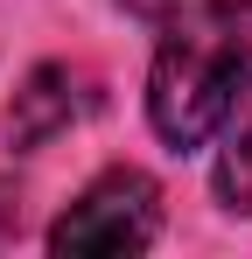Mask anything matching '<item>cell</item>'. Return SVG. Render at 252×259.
<instances>
[{"mask_svg": "<svg viewBox=\"0 0 252 259\" xmlns=\"http://www.w3.org/2000/svg\"><path fill=\"white\" fill-rule=\"evenodd\" d=\"M161 231V189L140 168H105L49 224V252H147Z\"/></svg>", "mask_w": 252, "mask_h": 259, "instance_id": "7a4b0ae2", "label": "cell"}, {"mask_svg": "<svg viewBox=\"0 0 252 259\" xmlns=\"http://www.w3.org/2000/svg\"><path fill=\"white\" fill-rule=\"evenodd\" d=\"M119 7H126V14H147V21H168L182 0H119Z\"/></svg>", "mask_w": 252, "mask_h": 259, "instance_id": "5b68a950", "label": "cell"}, {"mask_svg": "<svg viewBox=\"0 0 252 259\" xmlns=\"http://www.w3.org/2000/svg\"><path fill=\"white\" fill-rule=\"evenodd\" d=\"M252 91V0H182L147 70V119L168 147H203Z\"/></svg>", "mask_w": 252, "mask_h": 259, "instance_id": "6da1fadb", "label": "cell"}, {"mask_svg": "<svg viewBox=\"0 0 252 259\" xmlns=\"http://www.w3.org/2000/svg\"><path fill=\"white\" fill-rule=\"evenodd\" d=\"M217 196H224V210H245L252 217V126L217 154Z\"/></svg>", "mask_w": 252, "mask_h": 259, "instance_id": "277c9868", "label": "cell"}, {"mask_svg": "<svg viewBox=\"0 0 252 259\" xmlns=\"http://www.w3.org/2000/svg\"><path fill=\"white\" fill-rule=\"evenodd\" d=\"M84 105V77L70 70V63H42L28 84L14 91V112H7V133H14V147H42L49 133H63L70 119H77Z\"/></svg>", "mask_w": 252, "mask_h": 259, "instance_id": "3957f363", "label": "cell"}]
</instances>
